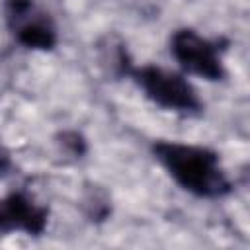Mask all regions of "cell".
<instances>
[{
    "mask_svg": "<svg viewBox=\"0 0 250 250\" xmlns=\"http://www.w3.org/2000/svg\"><path fill=\"white\" fill-rule=\"evenodd\" d=\"M4 21L16 43L29 51H53L59 29L53 16L35 0H4Z\"/></svg>",
    "mask_w": 250,
    "mask_h": 250,
    "instance_id": "277c9868",
    "label": "cell"
},
{
    "mask_svg": "<svg viewBox=\"0 0 250 250\" xmlns=\"http://www.w3.org/2000/svg\"><path fill=\"white\" fill-rule=\"evenodd\" d=\"M223 39H211L191 27H180L170 35V55L188 74L207 82L225 80L227 68L223 62Z\"/></svg>",
    "mask_w": 250,
    "mask_h": 250,
    "instance_id": "3957f363",
    "label": "cell"
},
{
    "mask_svg": "<svg viewBox=\"0 0 250 250\" xmlns=\"http://www.w3.org/2000/svg\"><path fill=\"white\" fill-rule=\"evenodd\" d=\"M80 205H82V213L90 223H104L111 215V197L98 184H86Z\"/></svg>",
    "mask_w": 250,
    "mask_h": 250,
    "instance_id": "8992f818",
    "label": "cell"
},
{
    "mask_svg": "<svg viewBox=\"0 0 250 250\" xmlns=\"http://www.w3.org/2000/svg\"><path fill=\"white\" fill-rule=\"evenodd\" d=\"M14 172V160L10 150L4 146V143L0 141V178H6Z\"/></svg>",
    "mask_w": 250,
    "mask_h": 250,
    "instance_id": "ba28073f",
    "label": "cell"
},
{
    "mask_svg": "<svg viewBox=\"0 0 250 250\" xmlns=\"http://www.w3.org/2000/svg\"><path fill=\"white\" fill-rule=\"evenodd\" d=\"M57 145H59V148H61L64 154H68V156H72V158H82V156L86 154V150H88L86 139H84L78 131H72V129L59 133V135H57Z\"/></svg>",
    "mask_w": 250,
    "mask_h": 250,
    "instance_id": "52a82bcc",
    "label": "cell"
},
{
    "mask_svg": "<svg viewBox=\"0 0 250 250\" xmlns=\"http://www.w3.org/2000/svg\"><path fill=\"white\" fill-rule=\"evenodd\" d=\"M127 76L139 86L146 100L166 111L186 117H195L203 111V102L197 90L182 72L158 64H133Z\"/></svg>",
    "mask_w": 250,
    "mask_h": 250,
    "instance_id": "7a4b0ae2",
    "label": "cell"
},
{
    "mask_svg": "<svg viewBox=\"0 0 250 250\" xmlns=\"http://www.w3.org/2000/svg\"><path fill=\"white\" fill-rule=\"evenodd\" d=\"M49 223V209L29 191L16 189L0 197V234L23 232L41 236Z\"/></svg>",
    "mask_w": 250,
    "mask_h": 250,
    "instance_id": "5b68a950",
    "label": "cell"
},
{
    "mask_svg": "<svg viewBox=\"0 0 250 250\" xmlns=\"http://www.w3.org/2000/svg\"><path fill=\"white\" fill-rule=\"evenodd\" d=\"M158 164L188 193L201 199H221L232 191V182L217 150L201 145L158 139L150 146Z\"/></svg>",
    "mask_w": 250,
    "mask_h": 250,
    "instance_id": "6da1fadb",
    "label": "cell"
}]
</instances>
